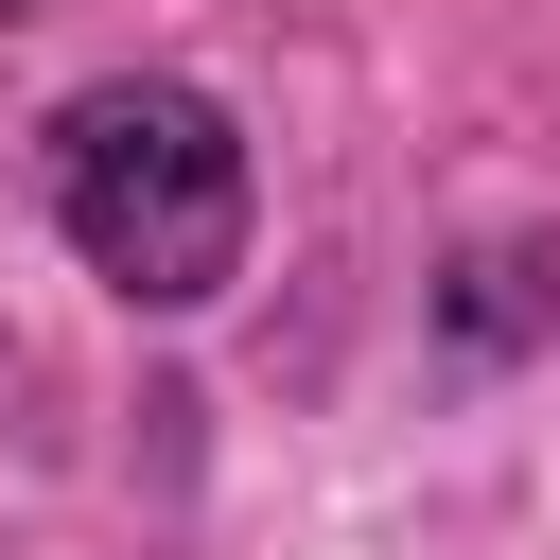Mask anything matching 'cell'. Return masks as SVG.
<instances>
[{"instance_id": "obj_3", "label": "cell", "mask_w": 560, "mask_h": 560, "mask_svg": "<svg viewBox=\"0 0 560 560\" xmlns=\"http://www.w3.org/2000/svg\"><path fill=\"white\" fill-rule=\"evenodd\" d=\"M0 18H35V0H0Z\"/></svg>"}, {"instance_id": "obj_1", "label": "cell", "mask_w": 560, "mask_h": 560, "mask_svg": "<svg viewBox=\"0 0 560 560\" xmlns=\"http://www.w3.org/2000/svg\"><path fill=\"white\" fill-rule=\"evenodd\" d=\"M52 228H70L88 280H122L140 315L228 298V280H245V140H228V105H210V88H158V70L88 88V105L52 122Z\"/></svg>"}, {"instance_id": "obj_2", "label": "cell", "mask_w": 560, "mask_h": 560, "mask_svg": "<svg viewBox=\"0 0 560 560\" xmlns=\"http://www.w3.org/2000/svg\"><path fill=\"white\" fill-rule=\"evenodd\" d=\"M438 332H455L472 368H490V350H542V332H560V245H525V228L472 245V262L438 280Z\"/></svg>"}]
</instances>
